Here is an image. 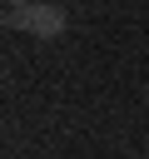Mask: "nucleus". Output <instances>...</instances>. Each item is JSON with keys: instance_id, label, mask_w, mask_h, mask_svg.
Listing matches in <instances>:
<instances>
[{"instance_id": "f257e3e1", "label": "nucleus", "mask_w": 149, "mask_h": 159, "mask_svg": "<svg viewBox=\"0 0 149 159\" xmlns=\"http://www.w3.org/2000/svg\"><path fill=\"white\" fill-rule=\"evenodd\" d=\"M5 25H10V30H30L35 40H55V35L70 25V15H65L60 5H50V0H35V5H10V10H5Z\"/></svg>"}, {"instance_id": "f03ea898", "label": "nucleus", "mask_w": 149, "mask_h": 159, "mask_svg": "<svg viewBox=\"0 0 149 159\" xmlns=\"http://www.w3.org/2000/svg\"><path fill=\"white\" fill-rule=\"evenodd\" d=\"M5 5H35V0H5Z\"/></svg>"}]
</instances>
